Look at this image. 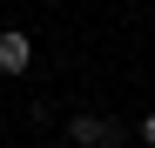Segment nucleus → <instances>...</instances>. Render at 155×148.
Wrapping results in <instances>:
<instances>
[{
    "mask_svg": "<svg viewBox=\"0 0 155 148\" xmlns=\"http://www.w3.org/2000/svg\"><path fill=\"white\" fill-rule=\"evenodd\" d=\"M68 141H74V148H121V128L101 121V114H74V121H68Z\"/></svg>",
    "mask_w": 155,
    "mask_h": 148,
    "instance_id": "obj_1",
    "label": "nucleus"
},
{
    "mask_svg": "<svg viewBox=\"0 0 155 148\" xmlns=\"http://www.w3.org/2000/svg\"><path fill=\"white\" fill-rule=\"evenodd\" d=\"M27 61H34V40L20 27H7V34H0V67H7V74H27Z\"/></svg>",
    "mask_w": 155,
    "mask_h": 148,
    "instance_id": "obj_2",
    "label": "nucleus"
},
{
    "mask_svg": "<svg viewBox=\"0 0 155 148\" xmlns=\"http://www.w3.org/2000/svg\"><path fill=\"white\" fill-rule=\"evenodd\" d=\"M135 135H142V148H155V114H142V128H135Z\"/></svg>",
    "mask_w": 155,
    "mask_h": 148,
    "instance_id": "obj_3",
    "label": "nucleus"
},
{
    "mask_svg": "<svg viewBox=\"0 0 155 148\" xmlns=\"http://www.w3.org/2000/svg\"><path fill=\"white\" fill-rule=\"evenodd\" d=\"M148 74H155V67H148Z\"/></svg>",
    "mask_w": 155,
    "mask_h": 148,
    "instance_id": "obj_4",
    "label": "nucleus"
}]
</instances>
